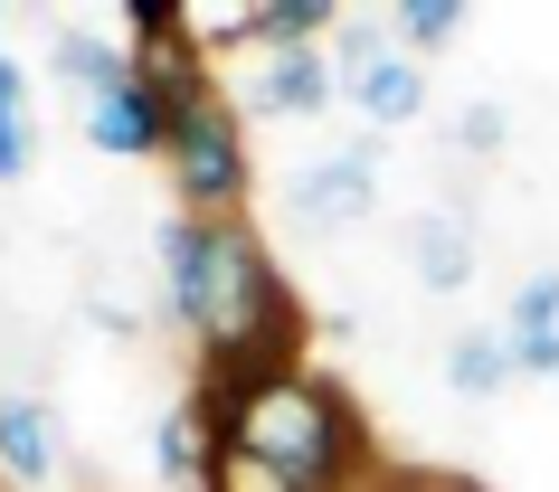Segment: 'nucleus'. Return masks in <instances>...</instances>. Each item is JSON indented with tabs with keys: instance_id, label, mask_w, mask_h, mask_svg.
Listing matches in <instances>:
<instances>
[{
	"instance_id": "14",
	"label": "nucleus",
	"mask_w": 559,
	"mask_h": 492,
	"mask_svg": "<svg viewBox=\"0 0 559 492\" xmlns=\"http://www.w3.org/2000/svg\"><path fill=\"white\" fill-rule=\"evenodd\" d=\"M502 332H512V341H550V332H559V265H540V275H531V285L512 293Z\"/></svg>"
},
{
	"instance_id": "15",
	"label": "nucleus",
	"mask_w": 559,
	"mask_h": 492,
	"mask_svg": "<svg viewBox=\"0 0 559 492\" xmlns=\"http://www.w3.org/2000/svg\"><path fill=\"white\" fill-rule=\"evenodd\" d=\"M389 29L408 38V48H445V38L465 29V0H399V10H389Z\"/></svg>"
},
{
	"instance_id": "4",
	"label": "nucleus",
	"mask_w": 559,
	"mask_h": 492,
	"mask_svg": "<svg viewBox=\"0 0 559 492\" xmlns=\"http://www.w3.org/2000/svg\"><path fill=\"white\" fill-rule=\"evenodd\" d=\"M370 208H380V152L370 143H352V152H332V161H313V171L285 180V218H295L304 237H342V228H360Z\"/></svg>"
},
{
	"instance_id": "1",
	"label": "nucleus",
	"mask_w": 559,
	"mask_h": 492,
	"mask_svg": "<svg viewBox=\"0 0 559 492\" xmlns=\"http://www.w3.org/2000/svg\"><path fill=\"white\" fill-rule=\"evenodd\" d=\"M162 285H171L180 332H200V350H209V388L295 370L304 313L237 218H190V208L162 218Z\"/></svg>"
},
{
	"instance_id": "9",
	"label": "nucleus",
	"mask_w": 559,
	"mask_h": 492,
	"mask_svg": "<svg viewBox=\"0 0 559 492\" xmlns=\"http://www.w3.org/2000/svg\"><path fill=\"white\" fill-rule=\"evenodd\" d=\"M512 341H502V322H474V332H455V341H445V388H455V398H502V388H512Z\"/></svg>"
},
{
	"instance_id": "18",
	"label": "nucleus",
	"mask_w": 559,
	"mask_h": 492,
	"mask_svg": "<svg viewBox=\"0 0 559 492\" xmlns=\"http://www.w3.org/2000/svg\"><path fill=\"white\" fill-rule=\"evenodd\" d=\"M123 20H133V58H152V48H180V20H190V10H180V0H133Z\"/></svg>"
},
{
	"instance_id": "12",
	"label": "nucleus",
	"mask_w": 559,
	"mask_h": 492,
	"mask_svg": "<svg viewBox=\"0 0 559 492\" xmlns=\"http://www.w3.org/2000/svg\"><path fill=\"white\" fill-rule=\"evenodd\" d=\"M352 105H360L370 123H380V133H399V123H417V115H427V76H417L408 58H380V67H370V76L352 86Z\"/></svg>"
},
{
	"instance_id": "16",
	"label": "nucleus",
	"mask_w": 559,
	"mask_h": 492,
	"mask_svg": "<svg viewBox=\"0 0 559 492\" xmlns=\"http://www.w3.org/2000/svg\"><path fill=\"white\" fill-rule=\"evenodd\" d=\"M380 58H389V29H380V20H342V38H332V76H352V86H360Z\"/></svg>"
},
{
	"instance_id": "10",
	"label": "nucleus",
	"mask_w": 559,
	"mask_h": 492,
	"mask_svg": "<svg viewBox=\"0 0 559 492\" xmlns=\"http://www.w3.org/2000/svg\"><path fill=\"white\" fill-rule=\"evenodd\" d=\"M323 29H342V10H332V0H257L228 38H247V48H265V58H275V48H313Z\"/></svg>"
},
{
	"instance_id": "5",
	"label": "nucleus",
	"mask_w": 559,
	"mask_h": 492,
	"mask_svg": "<svg viewBox=\"0 0 559 492\" xmlns=\"http://www.w3.org/2000/svg\"><path fill=\"white\" fill-rule=\"evenodd\" d=\"M162 133H171V105L143 86V67H133L123 95H95L86 105V143L95 152H123V161H133V152H162Z\"/></svg>"
},
{
	"instance_id": "7",
	"label": "nucleus",
	"mask_w": 559,
	"mask_h": 492,
	"mask_svg": "<svg viewBox=\"0 0 559 492\" xmlns=\"http://www.w3.org/2000/svg\"><path fill=\"white\" fill-rule=\"evenodd\" d=\"M332 105V58L323 48H275L257 67V115H323Z\"/></svg>"
},
{
	"instance_id": "3",
	"label": "nucleus",
	"mask_w": 559,
	"mask_h": 492,
	"mask_svg": "<svg viewBox=\"0 0 559 492\" xmlns=\"http://www.w3.org/2000/svg\"><path fill=\"white\" fill-rule=\"evenodd\" d=\"M162 105H171L162 161H171V180H180V200H190V218H237V200H247V143H237L228 95L200 76V86L162 95Z\"/></svg>"
},
{
	"instance_id": "11",
	"label": "nucleus",
	"mask_w": 559,
	"mask_h": 492,
	"mask_svg": "<svg viewBox=\"0 0 559 492\" xmlns=\"http://www.w3.org/2000/svg\"><path fill=\"white\" fill-rule=\"evenodd\" d=\"M48 67H58L67 86H86V105L133 86V48H115V38H95V29H67L58 48H48Z\"/></svg>"
},
{
	"instance_id": "13",
	"label": "nucleus",
	"mask_w": 559,
	"mask_h": 492,
	"mask_svg": "<svg viewBox=\"0 0 559 492\" xmlns=\"http://www.w3.org/2000/svg\"><path fill=\"white\" fill-rule=\"evenodd\" d=\"M38 133H29V76L0 58V180H29Z\"/></svg>"
},
{
	"instance_id": "2",
	"label": "nucleus",
	"mask_w": 559,
	"mask_h": 492,
	"mask_svg": "<svg viewBox=\"0 0 559 492\" xmlns=\"http://www.w3.org/2000/svg\"><path fill=\"white\" fill-rule=\"evenodd\" d=\"M209 427H218V445L275 464L295 492H332L360 455L352 407L304 370H265V379H237V388H209Z\"/></svg>"
},
{
	"instance_id": "8",
	"label": "nucleus",
	"mask_w": 559,
	"mask_h": 492,
	"mask_svg": "<svg viewBox=\"0 0 559 492\" xmlns=\"http://www.w3.org/2000/svg\"><path fill=\"white\" fill-rule=\"evenodd\" d=\"M408 275L427 293H455L474 275V237H465V218L455 208H427V218H408Z\"/></svg>"
},
{
	"instance_id": "19",
	"label": "nucleus",
	"mask_w": 559,
	"mask_h": 492,
	"mask_svg": "<svg viewBox=\"0 0 559 492\" xmlns=\"http://www.w3.org/2000/svg\"><path fill=\"white\" fill-rule=\"evenodd\" d=\"M502 133H512L502 105H465V115H455V143H465V152H502Z\"/></svg>"
},
{
	"instance_id": "6",
	"label": "nucleus",
	"mask_w": 559,
	"mask_h": 492,
	"mask_svg": "<svg viewBox=\"0 0 559 492\" xmlns=\"http://www.w3.org/2000/svg\"><path fill=\"white\" fill-rule=\"evenodd\" d=\"M0 473L20 492H38L48 473H58V417L38 398H0Z\"/></svg>"
},
{
	"instance_id": "17",
	"label": "nucleus",
	"mask_w": 559,
	"mask_h": 492,
	"mask_svg": "<svg viewBox=\"0 0 559 492\" xmlns=\"http://www.w3.org/2000/svg\"><path fill=\"white\" fill-rule=\"evenodd\" d=\"M209 492H295L275 464H257V455H237V445H218V464H209Z\"/></svg>"
}]
</instances>
